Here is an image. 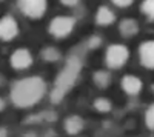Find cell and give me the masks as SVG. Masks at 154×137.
<instances>
[{
	"instance_id": "cell-1",
	"label": "cell",
	"mask_w": 154,
	"mask_h": 137,
	"mask_svg": "<svg viewBox=\"0 0 154 137\" xmlns=\"http://www.w3.org/2000/svg\"><path fill=\"white\" fill-rule=\"evenodd\" d=\"M46 85L40 77H26L19 80L11 91V99L14 105L20 108H26L35 105L43 97Z\"/></svg>"
},
{
	"instance_id": "cell-4",
	"label": "cell",
	"mask_w": 154,
	"mask_h": 137,
	"mask_svg": "<svg viewBox=\"0 0 154 137\" xmlns=\"http://www.w3.org/2000/svg\"><path fill=\"white\" fill-rule=\"evenodd\" d=\"M128 57H130V53H128V48L123 45H111L106 49V63L109 68H122Z\"/></svg>"
},
{
	"instance_id": "cell-12",
	"label": "cell",
	"mask_w": 154,
	"mask_h": 137,
	"mask_svg": "<svg viewBox=\"0 0 154 137\" xmlns=\"http://www.w3.org/2000/svg\"><path fill=\"white\" fill-rule=\"evenodd\" d=\"M83 128V120L80 117H77V116H72L69 119H66L65 122V129L69 132V134H77V132H80Z\"/></svg>"
},
{
	"instance_id": "cell-11",
	"label": "cell",
	"mask_w": 154,
	"mask_h": 137,
	"mask_svg": "<svg viewBox=\"0 0 154 137\" xmlns=\"http://www.w3.org/2000/svg\"><path fill=\"white\" fill-rule=\"evenodd\" d=\"M119 29H120V34H122V35H125V37H133V35H136V34L139 32V25H137V22L133 20V19H125V20H122Z\"/></svg>"
},
{
	"instance_id": "cell-16",
	"label": "cell",
	"mask_w": 154,
	"mask_h": 137,
	"mask_svg": "<svg viewBox=\"0 0 154 137\" xmlns=\"http://www.w3.org/2000/svg\"><path fill=\"white\" fill-rule=\"evenodd\" d=\"M94 106H96V109L100 111V113H106V111L111 109V103H109L108 99H97L94 102Z\"/></svg>"
},
{
	"instance_id": "cell-8",
	"label": "cell",
	"mask_w": 154,
	"mask_h": 137,
	"mask_svg": "<svg viewBox=\"0 0 154 137\" xmlns=\"http://www.w3.org/2000/svg\"><path fill=\"white\" fill-rule=\"evenodd\" d=\"M139 56L142 65L148 69H154V40H148L140 45Z\"/></svg>"
},
{
	"instance_id": "cell-9",
	"label": "cell",
	"mask_w": 154,
	"mask_h": 137,
	"mask_svg": "<svg viewBox=\"0 0 154 137\" xmlns=\"http://www.w3.org/2000/svg\"><path fill=\"white\" fill-rule=\"evenodd\" d=\"M122 88L126 94L134 96V94H139L140 90H142V82L136 76H125L122 79Z\"/></svg>"
},
{
	"instance_id": "cell-7",
	"label": "cell",
	"mask_w": 154,
	"mask_h": 137,
	"mask_svg": "<svg viewBox=\"0 0 154 137\" xmlns=\"http://www.w3.org/2000/svg\"><path fill=\"white\" fill-rule=\"evenodd\" d=\"M31 63H32V56L25 48L16 49L11 56V66L14 69H26L31 66Z\"/></svg>"
},
{
	"instance_id": "cell-3",
	"label": "cell",
	"mask_w": 154,
	"mask_h": 137,
	"mask_svg": "<svg viewBox=\"0 0 154 137\" xmlns=\"http://www.w3.org/2000/svg\"><path fill=\"white\" fill-rule=\"evenodd\" d=\"M20 11L29 19H40L48 6V0H17Z\"/></svg>"
},
{
	"instance_id": "cell-2",
	"label": "cell",
	"mask_w": 154,
	"mask_h": 137,
	"mask_svg": "<svg viewBox=\"0 0 154 137\" xmlns=\"http://www.w3.org/2000/svg\"><path fill=\"white\" fill-rule=\"evenodd\" d=\"M77 71H79V65H77L75 62H71V63L66 66L65 72L60 76L59 83H57V86H56V91H54V94H53L54 102H59L60 97L65 94V91L69 88V85H71V83L74 82V79H75Z\"/></svg>"
},
{
	"instance_id": "cell-18",
	"label": "cell",
	"mask_w": 154,
	"mask_h": 137,
	"mask_svg": "<svg viewBox=\"0 0 154 137\" xmlns=\"http://www.w3.org/2000/svg\"><path fill=\"white\" fill-rule=\"evenodd\" d=\"M112 3L119 8H126L133 3V0H112Z\"/></svg>"
},
{
	"instance_id": "cell-6",
	"label": "cell",
	"mask_w": 154,
	"mask_h": 137,
	"mask_svg": "<svg viewBox=\"0 0 154 137\" xmlns=\"http://www.w3.org/2000/svg\"><path fill=\"white\" fill-rule=\"evenodd\" d=\"M19 34V25L14 17L5 16L0 19V40H12Z\"/></svg>"
},
{
	"instance_id": "cell-22",
	"label": "cell",
	"mask_w": 154,
	"mask_h": 137,
	"mask_svg": "<svg viewBox=\"0 0 154 137\" xmlns=\"http://www.w3.org/2000/svg\"><path fill=\"white\" fill-rule=\"evenodd\" d=\"M152 88H154V86H152Z\"/></svg>"
},
{
	"instance_id": "cell-17",
	"label": "cell",
	"mask_w": 154,
	"mask_h": 137,
	"mask_svg": "<svg viewBox=\"0 0 154 137\" xmlns=\"http://www.w3.org/2000/svg\"><path fill=\"white\" fill-rule=\"evenodd\" d=\"M145 120H146L148 128H149V129H154V105H152V106H149V109L146 111Z\"/></svg>"
},
{
	"instance_id": "cell-21",
	"label": "cell",
	"mask_w": 154,
	"mask_h": 137,
	"mask_svg": "<svg viewBox=\"0 0 154 137\" xmlns=\"http://www.w3.org/2000/svg\"><path fill=\"white\" fill-rule=\"evenodd\" d=\"M3 105H5V103H3V100H2V99H0V109L3 108Z\"/></svg>"
},
{
	"instance_id": "cell-14",
	"label": "cell",
	"mask_w": 154,
	"mask_h": 137,
	"mask_svg": "<svg viewBox=\"0 0 154 137\" xmlns=\"http://www.w3.org/2000/svg\"><path fill=\"white\" fill-rule=\"evenodd\" d=\"M42 57L48 62H56V60L60 59V54L56 48H45L42 51Z\"/></svg>"
},
{
	"instance_id": "cell-5",
	"label": "cell",
	"mask_w": 154,
	"mask_h": 137,
	"mask_svg": "<svg viewBox=\"0 0 154 137\" xmlns=\"http://www.w3.org/2000/svg\"><path fill=\"white\" fill-rule=\"evenodd\" d=\"M74 25H75V20L72 17H68V16H59L56 19L51 20L49 23V32L53 34L54 37H66L68 34H71V31L74 29Z\"/></svg>"
},
{
	"instance_id": "cell-15",
	"label": "cell",
	"mask_w": 154,
	"mask_h": 137,
	"mask_svg": "<svg viewBox=\"0 0 154 137\" xmlns=\"http://www.w3.org/2000/svg\"><path fill=\"white\" fill-rule=\"evenodd\" d=\"M142 12L149 17L151 20H154V0H143L142 2Z\"/></svg>"
},
{
	"instance_id": "cell-10",
	"label": "cell",
	"mask_w": 154,
	"mask_h": 137,
	"mask_svg": "<svg viewBox=\"0 0 154 137\" xmlns=\"http://www.w3.org/2000/svg\"><path fill=\"white\" fill-rule=\"evenodd\" d=\"M114 20H116V16H114V12L109 8H106V6H100L99 8L97 14H96V22L99 25L106 26V25H111Z\"/></svg>"
},
{
	"instance_id": "cell-19",
	"label": "cell",
	"mask_w": 154,
	"mask_h": 137,
	"mask_svg": "<svg viewBox=\"0 0 154 137\" xmlns=\"http://www.w3.org/2000/svg\"><path fill=\"white\" fill-rule=\"evenodd\" d=\"M60 2L63 5H66V6H75L77 3H79V0H60Z\"/></svg>"
},
{
	"instance_id": "cell-13",
	"label": "cell",
	"mask_w": 154,
	"mask_h": 137,
	"mask_svg": "<svg viewBox=\"0 0 154 137\" xmlns=\"http://www.w3.org/2000/svg\"><path fill=\"white\" fill-rule=\"evenodd\" d=\"M94 82L100 86V88H105V86L109 85L111 77H109V74H108V72H105V71H99V72L94 74Z\"/></svg>"
},
{
	"instance_id": "cell-20",
	"label": "cell",
	"mask_w": 154,
	"mask_h": 137,
	"mask_svg": "<svg viewBox=\"0 0 154 137\" xmlns=\"http://www.w3.org/2000/svg\"><path fill=\"white\" fill-rule=\"evenodd\" d=\"M100 43V40H99V37H94V39L91 40V46H96V45H99Z\"/></svg>"
}]
</instances>
